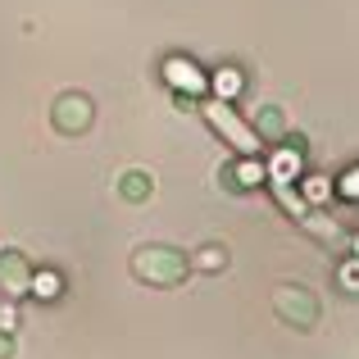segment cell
Returning a JSON list of instances; mask_svg holds the SVG:
<instances>
[{"label": "cell", "mask_w": 359, "mask_h": 359, "mask_svg": "<svg viewBox=\"0 0 359 359\" xmlns=\"http://www.w3.org/2000/svg\"><path fill=\"white\" fill-rule=\"evenodd\" d=\"M187 273H191V255L177 250V245L150 241L132 255V278L146 282V287H182Z\"/></svg>", "instance_id": "cell-1"}, {"label": "cell", "mask_w": 359, "mask_h": 359, "mask_svg": "<svg viewBox=\"0 0 359 359\" xmlns=\"http://www.w3.org/2000/svg\"><path fill=\"white\" fill-rule=\"evenodd\" d=\"M273 314H278L287 327L309 332V327H318V314H323V309H318V296L309 287H291L287 282V287L273 291Z\"/></svg>", "instance_id": "cell-2"}, {"label": "cell", "mask_w": 359, "mask_h": 359, "mask_svg": "<svg viewBox=\"0 0 359 359\" xmlns=\"http://www.w3.org/2000/svg\"><path fill=\"white\" fill-rule=\"evenodd\" d=\"M205 118H210V128H214V132H223V137H228L232 146H237V155L250 159L255 150H259V137H255V132L245 128L241 114L228 105V100H205Z\"/></svg>", "instance_id": "cell-3"}, {"label": "cell", "mask_w": 359, "mask_h": 359, "mask_svg": "<svg viewBox=\"0 0 359 359\" xmlns=\"http://www.w3.org/2000/svg\"><path fill=\"white\" fill-rule=\"evenodd\" d=\"M91 118H96V105H91V96H82V91H64L50 105V123H55L60 137H82V132L91 128Z\"/></svg>", "instance_id": "cell-4"}, {"label": "cell", "mask_w": 359, "mask_h": 359, "mask_svg": "<svg viewBox=\"0 0 359 359\" xmlns=\"http://www.w3.org/2000/svg\"><path fill=\"white\" fill-rule=\"evenodd\" d=\"M32 259H27L18 245H9V250H0V291L5 296H27L32 291Z\"/></svg>", "instance_id": "cell-5"}, {"label": "cell", "mask_w": 359, "mask_h": 359, "mask_svg": "<svg viewBox=\"0 0 359 359\" xmlns=\"http://www.w3.org/2000/svg\"><path fill=\"white\" fill-rule=\"evenodd\" d=\"M118 196H123L128 205H146L150 196H155V177L141 173V168H128V173L118 177Z\"/></svg>", "instance_id": "cell-6"}, {"label": "cell", "mask_w": 359, "mask_h": 359, "mask_svg": "<svg viewBox=\"0 0 359 359\" xmlns=\"http://www.w3.org/2000/svg\"><path fill=\"white\" fill-rule=\"evenodd\" d=\"M250 132H255V137H264V141H282V137H287V118H282L278 105H264V109H255Z\"/></svg>", "instance_id": "cell-7"}, {"label": "cell", "mask_w": 359, "mask_h": 359, "mask_svg": "<svg viewBox=\"0 0 359 359\" xmlns=\"http://www.w3.org/2000/svg\"><path fill=\"white\" fill-rule=\"evenodd\" d=\"M168 78L177 82V87H187V91H201L205 82L196 78V64L191 60H168Z\"/></svg>", "instance_id": "cell-8"}, {"label": "cell", "mask_w": 359, "mask_h": 359, "mask_svg": "<svg viewBox=\"0 0 359 359\" xmlns=\"http://www.w3.org/2000/svg\"><path fill=\"white\" fill-rule=\"evenodd\" d=\"M60 273H32V296H41V300H55L60 296Z\"/></svg>", "instance_id": "cell-9"}, {"label": "cell", "mask_w": 359, "mask_h": 359, "mask_svg": "<svg viewBox=\"0 0 359 359\" xmlns=\"http://www.w3.org/2000/svg\"><path fill=\"white\" fill-rule=\"evenodd\" d=\"M201 269H210V273L228 269V245H205L201 250Z\"/></svg>", "instance_id": "cell-10"}, {"label": "cell", "mask_w": 359, "mask_h": 359, "mask_svg": "<svg viewBox=\"0 0 359 359\" xmlns=\"http://www.w3.org/2000/svg\"><path fill=\"white\" fill-rule=\"evenodd\" d=\"M305 196H309V201H323V196H327V182H323V177H305Z\"/></svg>", "instance_id": "cell-11"}, {"label": "cell", "mask_w": 359, "mask_h": 359, "mask_svg": "<svg viewBox=\"0 0 359 359\" xmlns=\"http://www.w3.org/2000/svg\"><path fill=\"white\" fill-rule=\"evenodd\" d=\"M0 359H14V337L0 332Z\"/></svg>", "instance_id": "cell-12"}, {"label": "cell", "mask_w": 359, "mask_h": 359, "mask_svg": "<svg viewBox=\"0 0 359 359\" xmlns=\"http://www.w3.org/2000/svg\"><path fill=\"white\" fill-rule=\"evenodd\" d=\"M346 191H351V196H359V173L351 177V187H346Z\"/></svg>", "instance_id": "cell-13"}]
</instances>
